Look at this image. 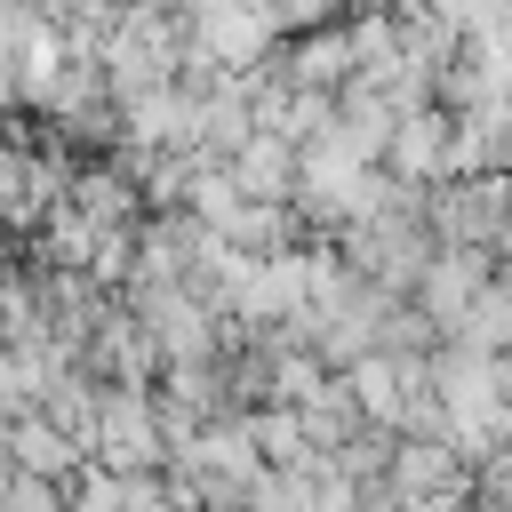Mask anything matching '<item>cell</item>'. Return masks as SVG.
Returning <instances> with one entry per match:
<instances>
[{"mask_svg":"<svg viewBox=\"0 0 512 512\" xmlns=\"http://www.w3.org/2000/svg\"><path fill=\"white\" fill-rule=\"evenodd\" d=\"M432 232L440 248H504L512 232V176H448L432 184Z\"/></svg>","mask_w":512,"mask_h":512,"instance_id":"obj_1","label":"cell"},{"mask_svg":"<svg viewBox=\"0 0 512 512\" xmlns=\"http://www.w3.org/2000/svg\"><path fill=\"white\" fill-rule=\"evenodd\" d=\"M496 256H504V248H440V256L424 264V280H416V296H408V304H424V312L456 336V328H464V312L504 280V272H496Z\"/></svg>","mask_w":512,"mask_h":512,"instance_id":"obj_2","label":"cell"}]
</instances>
